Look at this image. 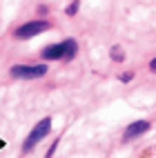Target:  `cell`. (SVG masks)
I'll return each mask as SVG.
<instances>
[{"mask_svg": "<svg viewBox=\"0 0 156 158\" xmlns=\"http://www.w3.org/2000/svg\"><path fill=\"white\" fill-rule=\"evenodd\" d=\"M49 131H51V118H43L40 123H36V127L29 131V136H27L25 143H23V152L25 154L34 152V147L43 140L45 136H49Z\"/></svg>", "mask_w": 156, "mask_h": 158, "instance_id": "7a4b0ae2", "label": "cell"}, {"mask_svg": "<svg viewBox=\"0 0 156 158\" xmlns=\"http://www.w3.org/2000/svg\"><path fill=\"white\" fill-rule=\"evenodd\" d=\"M78 7H80V2H78V0H74V2L67 7V16H76V14H78Z\"/></svg>", "mask_w": 156, "mask_h": 158, "instance_id": "52a82bcc", "label": "cell"}, {"mask_svg": "<svg viewBox=\"0 0 156 158\" xmlns=\"http://www.w3.org/2000/svg\"><path fill=\"white\" fill-rule=\"evenodd\" d=\"M150 69L156 73V58H154V60H150Z\"/></svg>", "mask_w": 156, "mask_h": 158, "instance_id": "30bf717a", "label": "cell"}, {"mask_svg": "<svg viewBox=\"0 0 156 158\" xmlns=\"http://www.w3.org/2000/svg\"><path fill=\"white\" fill-rule=\"evenodd\" d=\"M58 145H60V138H56L54 143H51V147L47 149V156H45V158H51V156H54V154H56V149H58Z\"/></svg>", "mask_w": 156, "mask_h": 158, "instance_id": "ba28073f", "label": "cell"}, {"mask_svg": "<svg viewBox=\"0 0 156 158\" xmlns=\"http://www.w3.org/2000/svg\"><path fill=\"white\" fill-rule=\"evenodd\" d=\"M150 127H152L150 120H136V123L127 125V129H125V134H123V143H129L134 138H138V136H143L145 131H150Z\"/></svg>", "mask_w": 156, "mask_h": 158, "instance_id": "5b68a950", "label": "cell"}, {"mask_svg": "<svg viewBox=\"0 0 156 158\" xmlns=\"http://www.w3.org/2000/svg\"><path fill=\"white\" fill-rule=\"evenodd\" d=\"M118 78H120V82H129L134 78V71H125V73H120Z\"/></svg>", "mask_w": 156, "mask_h": 158, "instance_id": "9c48e42d", "label": "cell"}, {"mask_svg": "<svg viewBox=\"0 0 156 158\" xmlns=\"http://www.w3.org/2000/svg\"><path fill=\"white\" fill-rule=\"evenodd\" d=\"M47 29H51V25L47 23V20H31V23L20 25V27L14 31V38H18V40H29V38L43 34V31H47Z\"/></svg>", "mask_w": 156, "mask_h": 158, "instance_id": "277c9868", "label": "cell"}, {"mask_svg": "<svg viewBox=\"0 0 156 158\" xmlns=\"http://www.w3.org/2000/svg\"><path fill=\"white\" fill-rule=\"evenodd\" d=\"M78 54V43L74 38H67L62 43H54V45H47L43 51H40V58L43 60H74Z\"/></svg>", "mask_w": 156, "mask_h": 158, "instance_id": "6da1fadb", "label": "cell"}, {"mask_svg": "<svg viewBox=\"0 0 156 158\" xmlns=\"http://www.w3.org/2000/svg\"><path fill=\"white\" fill-rule=\"evenodd\" d=\"M109 58H112L114 62H123V60H125V51H123V47H120V45H114V47L109 49Z\"/></svg>", "mask_w": 156, "mask_h": 158, "instance_id": "8992f818", "label": "cell"}, {"mask_svg": "<svg viewBox=\"0 0 156 158\" xmlns=\"http://www.w3.org/2000/svg\"><path fill=\"white\" fill-rule=\"evenodd\" d=\"M47 73V65H14L9 69V76L18 80H36Z\"/></svg>", "mask_w": 156, "mask_h": 158, "instance_id": "3957f363", "label": "cell"}]
</instances>
